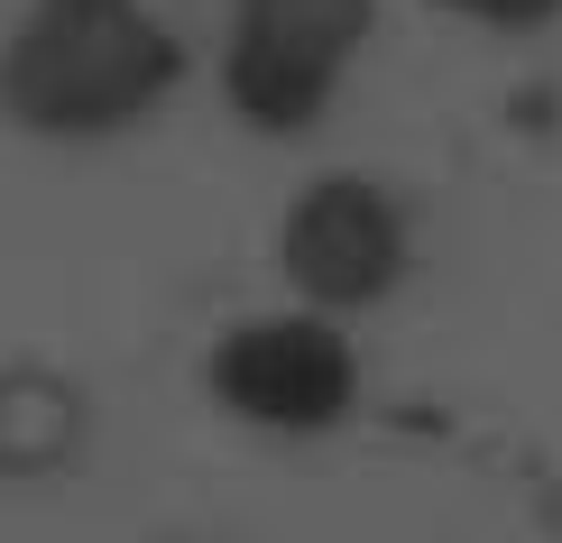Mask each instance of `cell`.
I'll return each mask as SVG.
<instances>
[{
	"instance_id": "6da1fadb",
	"label": "cell",
	"mask_w": 562,
	"mask_h": 543,
	"mask_svg": "<svg viewBox=\"0 0 562 543\" xmlns=\"http://www.w3.org/2000/svg\"><path fill=\"white\" fill-rule=\"evenodd\" d=\"M184 83V37L148 0H29L0 37V111L46 138H102L148 121Z\"/></svg>"
},
{
	"instance_id": "7a4b0ae2",
	"label": "cell",
	"mask_w": 562,
	"mask_h": 543,
	"mask_svg": "<svg viewBox=\"0 0 562 543\" xmlns=\"http://www.w3.org/2000/svg\"><path fill=\"white\" fill-rule=\"evenodd\" d=\"M379 37V0H222L213 75L249 129L295 138L341 102Z\"/></svg>"
},
{
	"instance_id": "3957f363",
	"label": "cell",
	"mask_w": 562,
	"mask_h": 543,
	"mask_svg": "<svg viewBox=\"0 0 562 543\" xmlns=\"http://www.w3.org/2000/svg\"><path fill=\"white\" fill-rule=\"evenodd\" d=\"M277 249H286V276L304 286L314 314H333V304H369L396 286V268H406V212H396L387 184L369 176H314L286 212V230H277Z\"/></svg>"
},
{
	"instance_id": "277c9868",
	"label": "cell",
	"mask_w": 562,
	"mask_h": 543,
	"mask_svg": "<svg viewBox=\"0 0 562 543\" xmlns=\"http://www.w3.org/2000/svg\"><path fill=\"white\" fill-rule=\"evenodd\" d=\"M213 387L249 423H333L350 406V350L323 314H259L222 341Z\"/></svg>"
},
{
	"instance_id": "5b68a950",
	"label": "cell",
	"mask_w": 562,
	"mask_h": 543,
	"mask_svg": "<svg viewBox=\"0 0 562 543\" xmlns=\"http://www.w3.org/2000/svg\"><path fill=\"white\" fill-rule=\"evenodd\" d=\"M442 19H461V29H488V37H544L562 19V0H434Z\"/></svg>"
}]
</instances>
